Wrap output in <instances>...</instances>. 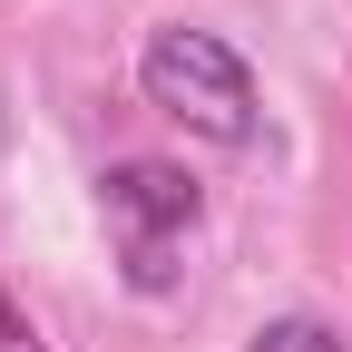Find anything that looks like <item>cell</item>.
<instances>
[{"instance_id": "obj_4", "label": "cell", "mask_w": 352, "mask_h": 352, "mask_svg": "<svg viewBox=\"0 0 352 352\" xmlns=\"http://www.w3.org/2000/svg\"><path fill=\"white\" fill-rule=\"evenodd\" d=\"M127 284H138V294H166V284H176L166 245H127Z\"/></svg>"}, {"instance_id": "obj_3", "label": "cell", "mask_w": 352, "mask_h": 352, "mask_svg": "<svg viewBox=\"0 0 352 352\" xmlns=\"http://www.w3.org/2000/svg\"><path fill=\"white\" fill-rule=\"evenodd\" d=\"M254 352H342V333L323 314H274V323L254 333Z\"/></svg>"}, {"instance_id": "obj_1", "label": "cell", "mask_w": 352, "mask_h": 352, "mask_svg": "<svg viewBox=\"0 0 352 352\" xmlns=\"http://www.w3.org/2000/svg\"><path fill=\"white\" fill-rule=\"evenodd\" d=\"M138 88H147V108L176 118L186 138L206 147H254L264 138V98H254V69L235 39H215V30H147V50H138Z\"/></svg>"}, {"instance_id": "obj_5", "label": "cell", "mask_w": 352, "mask_h": 352, "mask_svg": "<svg viewBox=\"0 0 352 352\" xmlns=\"http://www.w3.org/2000/svg\"><path fill=\"white\" fill-rule=\"evenodd\" d=\"M0 352H50V342H39V323L10 303V284H0Z\"/></svg>"}, {"instance_id": "obj_2", "label": "cell", "mask_w": 352, "mask_h": 352, "mask_svg": "<svg viewBox=\"0 0 352 352\" xmlns=\"http://www.w3.org/2000/svg\"><path fill=\"white\" fill-rule=\"evenodd\" d=\"M98 206H108V226H118L127 245H166V235H186L196 215H206L196 176L166 166V157H118V166L98 176Z\"/></svg>"}]
</instances>
